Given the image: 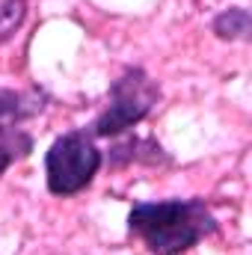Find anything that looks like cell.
<instances>
[{
    "label": "cell",
    "mask_w": 252,
    "mask_h": 255,
    "mask_svg": "<svg viewBox=\"0 0 252 255\" xmlns=\"http://www.w3.org/2000/svg\"><path fill=\"white\" fill-rule=\"evenodd\" d=\"M45 92L39 89H0V128H21L27 119L45 110Z\"/></svg>",
    "instance_id": "obj_5"
},
{
    "label": "cell",
    "mask_w": 252,
    "mask_h": 255,
    "mask_svg": "<svg viewBox=\"0 0 252 255\" xmlns=\"http://www.w3.org/2000/svg\"><path fill=\"white\" fill-rule=\"evenodd\" d=\"M27 18V0H0V42L12 39Z\"/></svg>",
    "instance_id": "obj_8"
},
{
    "label": "cell",
    "mask_w": 252,
    "mask_h": 255,
    "mask_svg": "<svg viewBox=\"0 0 252 255\" xmlns=\"http://www.w3.org/2000/svg\"><path fill=\"white\" fill-rule=\"evenodd\" d=\"M101 151L89 130H68L54 139L45 157L48 190L54 196H74L86 190L101 169Z\"/></svg>",
    "instance_id": "obj_3"
},
{
    "label": "cell",
    "mask_w": 252,
    "mask_h": 255,
    "mask_svg": "<svg viewBox=\"0 0 252 255\" xmlns=\"http://www.w3.org/2000/svg\"><path fill=\"white\" fill-rule=\"evenodd\" d=\"M157 101H160V86L142 68H127L122 77L113 80L110 104L89 125V136L92 139L122 136L133 125H139L142 119H148V113L157 107Z\"/></svg>",
    "instance_id": "obj_2"
},
{
    "label": "cell",
    "mask_w": 252,
    "mask_h": 255,
    "mask_svg": "<svg viewBox=\"0 0 252 255\" xmlns=\"http://www.w3.org/2000/svg\"><path fill=\"white\" fill-rule=\"evenodd\" d=\"M130 163L139 166H169V154L163 151L160 142H154L151 136H130L122 139L110 148V166L113 169H125Z\"/></svg>",
    "instance_id": "obj_4"
},
{
    "label": "cell",
    "mask_w": 252,
    "mask_h": 255,
    "mask_svg": "<svg viewBox=\"0 0 252 255\" xmlns=\"http://www.w3.org/2000/svg\"><path fill=\"white\" fill-rule=\"evenodd\" d=\"M127 229L151 255H181L217 232V217L202 199L136 202L127 214Z\"/></svg>",
    "instance_id": "obj_1"
},
{
    "label": "cell",
    "mask_w": 252,
    "mask_h": 255,
    "mask_svg": "<svg viewBox=\"0 0 252 255\" xmlns=\"http://www.w3.org/2000/svg\"><path fill=\"white\" fill-rule=\"evenodd\" d=\"M211 30L217 33V39L226 42H250L252 36V15L247 6H232L226 12H220L211 24Z\"/></svg>",
    "instance_id": "obj_6"
},
{
    "label": "cell",
    "mask_w": 252,
    "mask_h": 255,
    "mask_svg": "<svg viewBox=\"0 0 252 255\" xmlns=\"http://www.w3.org/2000/svg\"><path fill=\"white\" fill-rule=\"evenodd\" d=\"M33 151V136L24 128H0V175Z\"/></svg>",
    "instance_id": "obj_7"
}]
</instances>
